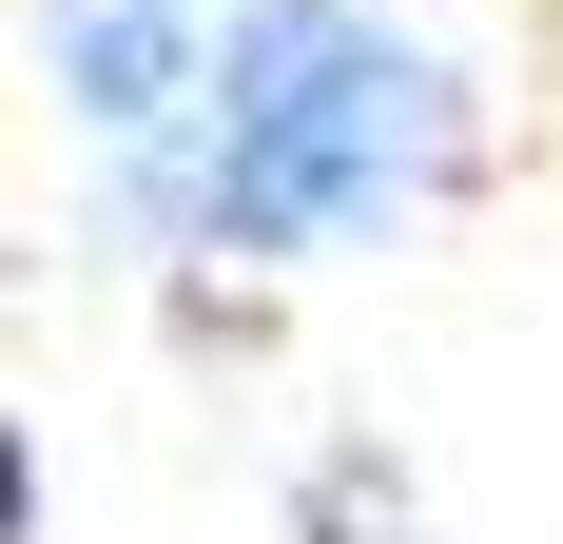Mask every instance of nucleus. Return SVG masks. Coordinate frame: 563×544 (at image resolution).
Returning <instances> with one entry per match:
<instances>
[{
    "label": "nucleus",
    "instance_id": "1",
    "mask_svg": "<svg viewBox=\"0 0 563 544\" xmlns=\"http://www.w3.org/2000/svg\"><path fill=\"white\" fill-rule=\"evenodd\" d=\"M448 175H466V98L408 20H369V0H233L214 98H195L175 156H136V195L195 253H331V233L428 215Z\"/></svg>",
    "mask_w": 563,
    "mask_h": 544
},
{
    "label": "nucleus",
    "instance_id": "2",
    "mask_svg": "<svg viewBox=\"0 0 563 544\" xmlns=\"http://www.w3.org/2000/svg\"><path fill=\"white\" fill-rule=\"evenodd\" d=\"M214 20L233 0H40V58H58V98L98 117L117 156H175L195 98H214Z\"/></svg>",
    "mask_w": 563,
    "mask_h": 544
}]
</instances>
